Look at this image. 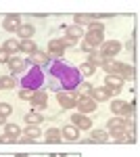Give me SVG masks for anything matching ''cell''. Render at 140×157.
Segmentation results:
<instances>
[{"label": "cell", "instance_id": "13", "mask_svg": "<svg viewBox=\"0 0 140 157\" xmlns=\"http://www.w3.org/2000/svg\"><path fill=\"white\" fill-rule=\"evenodd\" d=\"M113 92L107 88V86H98V88H92V101H109V97H111Z\"/></svg>", "mask_w": 140, "mask_h": 157}, {"label": "cell", "instance_id": "19", "mask_svg": "<svg viewBox=\"0 0 140 157\" xmlns=\"http://www.w3.org/2000/svg\"><path fill=\"white\" fill-rule=\"evenodd\" d=\"M6 136L13 138V143H17V138L21 136V128L17 124H6Z\"/></svg>", "mask_w": 140, "mask_h": 157}, {"label": "cell", "instance_id": "36", "mask_svg": "<svg viewBox=\"0 0 140 157\" xmlns=\"http://www.w3.org/2000/svg\"><path fill=\"white\" fill-rule=\"evenodd\" d=\"M9 59H11V55L4 48H0V63H9Z\"/></svg>", "mask_w": 140, "mask_h": 157}, {"label": "cell", "instance_id": "35", "mask_svg": "<svg viewBox=\"0 0 140 157\" xmlns=\"http://www.w3.org/2000/svg\"><path fill=\"white\" fill-rule=\"evenodd\" d=\"M19 97L23 98V101H32V98H34V92H32V90H21Z\"/></svg>", "mask_w": 140, "mask_h": 157}, {"label": "cell", "instance_id": "2", "mask_svg": "<svg viewBox=\"0 0 140 157\" xmlns=\"http://www.w3.org/2000/svg\"><path fill=\"white\" fill-rule=\"evenodd\" d=\"M44 82H46V73H44V69L38 67V65H32V67L19 78L17 84L21 86L23 90H32V92H36V90H40V88L44 86Z\"/></svg>", "mask_w": 140, "mask_h": 157}, {"label": "cell", "instance_id": "28", "mask_svg": "<svg viewBox=\"0 0 140 157\" xmlns=\"http://www.w3.org/2000/svg\"><path fill=\"white\" fill-rule=\"evenodd\" d=\"M21 50L27 55H34L36 52V42L34 40H21Z\"/></svg>", "mask_w": 140, "mask_h": 157}, {"label": "cell", "instance_id": "18", "mask_svg": "<svg viewBox=\"0 0 140 157\" xmlns=\"http://www.w3.org/2000/svg\"><path fill=\"white\" fill-rule=\"evenodd\" d=\"M48 55H44V52H38V50H36L34 55H32V63H34V65H38V67H46L48 65Z\"/></svg>", "mask_w": 140, "mask_h": 157}, {"label": "cell", "instance_id": "29", "mask_svg": "<svg viewBox=\"0 0 140 157\" xmlns=\"http://www.w3.org/2000/svg\"><path fill=\"white\" fill-rule=\"evenodd\" d=\"M15 84H17V80H15V78H11V75H4V78H0V88H6V90H11V88H15Z\"/></svg>", "mask_w": 140, "mask_h": 157}, {"label": "cell", "instance_id": "5", "mask_svg": "<svg viewBox=\"0 0 140 157\" xmlns=\"http://www.w3.org/2000/svg\"><path fill=\"white\" fill-rule=\"evenodd\" d=\"M121 50V44L117 40H109V42H103V48H100V55L105 59H113L117 52Z\"/></svg>", "mask_w": 140, "mask_h": 157}, {"label": "cell", "instance_id": "41", "mask_svg": "<svg viewBox=\"0 0 140 157\" xmlns=\"http://www.w3.org/2000/svg\"><path fill=\"white\" fill-rule=\"evenodd\" d=\"M0 124H4V117H2V115H0Z\"/></svg>", "mask_w": 140, "mask_h": 157}, {"label": "cell", "instance_id": "25", "mask_svg": "<svg viewBox=\"0 0 140 157\" xmlns=\"http://www.w3.org/2000/svg\"><path fill=\"white\" fill-rule=\"evenodd\" d=\"M46 140L48 143H61V132L57 128H48L46 130Z\"/></svg>", "mask_w": 140, "mask_h": 157}, {"label": "cell", "instance_id": "22", "mask_svg": "<svg viewBox=\"0 0 140 157\" xmlns=\"http://www.w3.org/2000/svg\"><path fill=\"white\" fill-rule=\"evenodd\" d=\"M19 36H21V40H32V36H34V27L32 25H19Z\"/></svg>", "mask_w": 140, "mask_h": 157}, {"label": "cell", "instance_id": "3", "mask_svg": "<svg viewBox=\"0 0 140 157\" xmlns=\"http://www.w3.org/2000/svg\"><path fill=\"white\" fill-rule=\"evenodd\" d=\"M103 34H105V25L103 23H90L88 27V34H86V42H90L94 48L98 46V44H103Z\"/></svg>", "mask_w": 140, "mask_h": 157}, {"label": "cell", "instance_id": "20", "mask_svg": "<svg viewBox=\"0 0 140 157\" xmlns=\"http://www.w3.org/2000/svg\"><path fill=\"white\" fill-rule=\"evenodd\" d=\"M117 73H119L121 80H132V78L136 75V73H134V67H130V65H119Z\"/></svg>", "mask_w": 140, "mask_h": 157}, {"label": "cell", "instance_id": "6", "mask_svg": "<svg viewBox=\"0 0 140 157\" xmlns=\"http://www.w3.org/2000/svg\"><path fill=\"white\" fill-rule=\"evenodd\" d=\"M57 101H59V105H61L63 109H71V107H75L78 94H75V92H59Z\"/></svg>", "mask_w": 140, "mask_h": 157}, {"label": "cell", "instance_id": "30", "mask_svg": "<svg viewBox=\"0 0 140 157\" xmlns=\"http://www.w3.org/2000/svg\"><path fill=\"white\" fill-rule=\"evenodd\" d=\"M107 138H109V136H107L105 130H94L90 140H92V143H107Z\"/></svg>", "mask_w": 140, "mask_h": 157}, {"label": "cell", "instance_id": "7", "mask_svg": "<svg viewBox=\"0 0 140 157\" xmlns=\"http://www.w3.org/2000/svg\"><path fill=\"white\" fill-rule=\"evenodd\" d=\"M32 107L36 111H42V109L48 107V94L44 90H36L34 92V98H32Z\"/></svg>", "mask_w": 140, "mask_h": 157}, {"label": "cell", "instance_id": "38", "mask_svg": "<svg viewBox=\"0 0 140 157\" xmlns=\"http://www.w3.org/2000/svg\"><path fill=\"white\" fill-rule=\"evenodd\" d=\"M6 143H13V138H9L6 134H2L0 136V145H6Z\"/></svg>", "mask_w": 140, "mask_h": 157}, {"label": "cell", "instance_id": "10", "mask_svg": "<svg viewBox=\"0 0 140 157\" xmlns=\"http://www.w3.org/2000/svg\"><path fill=\"white\" fill-rule=\"evenodd\" d=\"M71 121H73V126H75L78 130H90V128H92V121L88 120L86 115H82V113H73V115H71Z\"/></svg>", "mask_w": 140, "mask_h": 157}, {"label": "cell", "instance_id": "40", "mask_svg": "<svg viewBox=\"0 0 140 157\" xmlns=\"http://www.w3.org/2000/svg\"><path fill=\"white\" fill-rule=\"evenodd\" d=\"M13 157H32V155H27V153H21V155H13Z\"/></svg>", "mask_w": 140, "mask_h": 157}, {"label": "cell", "instance_id": "32", "mask_svg": "<svg viewBox=\"0 0 140 157\" xmlns=\"http://www.w3.org/2000/svg\"><path fill=\"white\" fill-rule=\"evenodd\" d=\"M11 113H13V107H11V105H6V103H0V115H2L4 120H6Z\"/></svg>", "mask_w": 140, "mask_h": 157}, {"label": "cell", "instance_id": "15", "mask_svg": "<svg viewBox=\"0 0 140 157\" xmlns=\"http://www.w3.org/2000/svg\"><path fill=\"white\" fill-rule=\"evenodd\" d=\"M19 15H9V17H4V23H2V27L6 29V32H15V29H19Z\"/></svg>", "mask_w": 140, "mask_h": 157}, {"label": "cell", "instance_id": "24", "mask_svg": "<svg viewBox=\"0 0 140 157\" xmlns=\"http://www.w3.org/2000/svg\"><path fill=\"white\" fill-rule=\"evenodd\" d=\"M25 121H27L29 126H38V124H42V121H44V117H42L40 113L32 111V113H27V115H25Z\"/></svg>", "mask_w": 140, "mask_h": 157}, {"label": "cell", "instance_id": "21", "mask_svg": "<svg viewBox=\"0 0 140 157\" xmlns=\"http://www.w3.org/2000/svg\"><path fill=\"white\" fill-rule=\"evenodd\" d=\"M119 65H121V63H117L115 59H105V63H103L100 67H103L105 71H109V73H117V69H119Z\"/></svg>", "mask_w": 140, "mask_h": 157}, {"label": "cell", "instance_id": "26", "mask_svg": "<svg viewBox=\"0 0 140 157\" xmlns=\"http://www.w3.org/2000/svg\"><path fill=\"white\" fill-rule=\"evenodd\" d=\"M4 50H6L9 55H11V52H17V50H21V42H19V40H6Z\"/></svg>", "mask_w": 140, "mask_h": 157}, {"label": "cell", "instance_id": "14", "mask_svg": "<svg viewBox=\"0 0 140 157\" xmlns=\"http://www.w3.org/2000/svg\"><path fill=\"white\" fill-rule=\"evenodd\" d=\"M25 65H27V61L21 59V57H11V59H9V67H11L13 73H23Z\"/></svg>", "mask_w": 140, "mask_h": 157}, {"label": "cell", "instance_id": "23", "mask_svg": "<svg viewBox=\"0 0 140 157\" xmlns=\"http://www.w3.org/2000/svg\"><path fill=\"white\" fill-rule=\"evenodd\" d=\"M67 38L78 42V40L82 38V27H80V25H71V27H67Z\"/></svg>", "mask_w": 140, "mask_h": 157}, {"label": "cell", "instance_id": "1", "mask_svg": "<svg viewBox=\"0 0 140 157\" xmlns=\"http://www.w3.org/2000/svg\"><path fill=\"white\" fill-rule=\"evenodd\" d=\"M46 75H48V86L55 92H73L78 86L82 84V73L78 67L61 59H50L46 65Z\"/></svg>", "mask_w": 140, "mask_h": 157}, {"label": "cell", "instance_id": "11", "mask_svg": "<svg viewBox=\"0 0 140 157\" xmlns=\"http://www.w3.org/2000/svg\"><path fill=\"white\" fill-rule=\"evenodd\" d=\"M48 52L52 55V59H59L65 52V40H50L48 42Z\"/></svg>", "mask_w": 140, "mask_h": 157}, {"label": "cell", "instance_id": "17", "mask_svg": "<svg viewBox=\"0 0 140 157\" xmlns=\"http://www.w3.org/2000/svg\"><path fill=\"white\" fill-rule=\"evenodd\" d=\"M107 128H109V132H113V130H126V121L121 120L119 115H115V117H111V120H109Z\"/></svg>", "mask_w": 140, "mask_h": 157}, {"label": "cell", "instance_id": "4", "mask_svg": "<svg viewBox=\"0 0 140 157\" xmlns=\"http://www.w3.org/2000/svg\"><path fill=\"white\" fill-rule=\"evenodd\" d=\"M75 107H78V113L86 115V113H92L96 109V101H92L90 97H80L75 101Z\"/></svg>", "mask_w": 140, "mask_h": 157}, {"label": "cell", "instance_id": "12", "mask_svg": "<svg viewBox=\"0 0 140 157\" xmlns=\"http://www.w3.org/2000/svg\"><path fill=\"white\" fill-rule=\"evenodd\" d=\"M121 84H123V80H121L117 73H109V75L105 78V86L111 90V92H117V90L121 88Z\"/></svg>", "mask_w": 140, "mask_h": 157}, {"label": "cell", "instance_id": "33", "mask_svg": "<svg viewBox=\"0 0 140 157\" xmlns=\"http://www.w3.org/2000/svg\"><path fill=\"white\" fill-rule=\"evenodd\" d=\"M94 69H96V67H92L90 63H84L82 67H80V73H82V75H92Z\"/></svg>", "mask_w": 140, "mask_h": 157}, {"label": "cell", "instance_id": "34", "mask_svg": "<svg viewBox=\"0 0 140 157\" xmlns=\"http://www.w3.org/2000/svg\"><path fill=\"white\" fill-rule=\"evenodd\" d=\"M88 21H92V17H88V15H75V23H80V27H82V23H88Z\"/></svg>", "mask_w": 140, "mask_h": 157}, {"label": "cell", "instance_id": "16", "mask_svg": "<svg viewBox=\"0 0 140 157\" xmlns=\"http://www.w3.org/2000/svg\"><path fill=\"white\" fill-rule=\"evenodd\" d=\"M61 136H63L65 140L73 143V140H78V138H80V130H78L75 126H65V128L61 130Z\"/></svg>", "mask_w": 140, "mask_h": 157}, {"label": "cell", "instance_id": "39", "mask_svg": "<svg viewBox=\"0 0 140 157\" xmlns=\"http://www.w3.org/2000/svg\"><path fill=\"white\" fill-rule=\"evenodd\" d=\"M48 157H67L65 153H52V155H48Z\"/></svg>", "mask_w": 140, "mask_h": 157}, {"label": "cell", "instance_id": "27", "mask_svg": "<svg viewBox=\"0 0 140 157\" xmlns=\"http://www.w3.org/2000/svg\"><path fill=\"white\" fill-rule=\"evenodd\" d=\"M88 63H90L92 67H96V65H103V63H105V57H103L100 52H90V57H88Z\"/></svg>", "mask_w": 140, "mask_h": 157}, {"label": "cell", "instance_id": "31", "mask_svg": "<svg viewBox=\"0 0 140 157\" xmlns=\"http://www.w3.org/2000/svg\"><path fill=\"white\" fill-rule=\"evenodd\" d=\"M78 92H80V97H88V94H92V86L90 84H86V82H82V84L75 88Z\"/></svg>", "mask_w": 140, "mask_h": 157}, {"label": "cell", "instance_id": "9", "mask_svg": "<svg viewBox=\"0 0 140 157\" xmlns=\"http://www.w3.org/2000/svg\"><path fill=\"white\" fill-rule=\"evenodd\" d=\"M134 105H136V103L128 105V103H123V101H113V103H111V111H113V115H123V113H132V111H134Z\"/></svg>", "mask_w": 140, "mask_h": 157}, {"label": "cell", "instance_id": "37", "mask_svg": "<svg viewBox=\"0 0 140 157\" xmlns=\"http://www.w3.org/2000/svg\"><path fill=\"white\" fill-rule=\"evenodd\" d=\"M82 50H86V52H94V46L90 44V42H86V40H82Z\"/></svg>", "mask_w": 140, "mask_h": 157}, {"label": "cell", "instance_id": "8", "mask_svg": "<svg viewBox=\"0 0 140 157\" xmlns=\"http://www.w3.org/2000/svg\"><path fill=\"white\" fill-rule=\"evenodd\" d=\"M40 138V128L38 126H27L21 138H17V143H34Z\"/></svg>", "mask_w": 140, "mask_h": 157}]
</instances>
